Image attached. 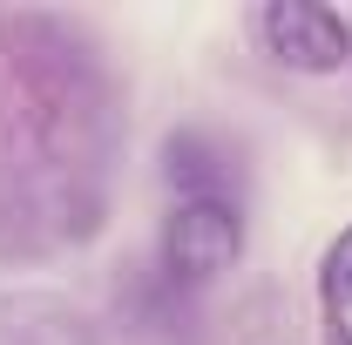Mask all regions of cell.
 I'll return each instance as SVG.
<instances>
[{
    "instance_id": "1",
    "label": "cell",
    "mask_w": 352,
    "mask_h": 345,
    "mask_svg": "<svg viewBox=\"0 0 352 345\" xmlns=\"http://www.w3.org/2000/svg\"><path fill=\"white\" fill-rule=\"evenodd\" d=\"M0 68L47 170L102 176L122 149V88L102 41L68 14H0Z\"/></svg>"
},
{
    "instance_id": "2",
    "label": "cell",
    "mask_w": 352,
    "mask_h": 345,
    "mask_svg": "<svg viewBox=\"0 0 352 345\" xmlns=\"http://www.w3.org/2000/svg\"><path fill=\"white\" fill-rule=\"evenodd\" d=\"M109 223L102 176L34 170L0 183V264H47L61 251H82Z\"/></svg>"
},
{
    "instance_id": "3",
    "label": "cell",
    "mask_w": 352,
    "mask_h": 345,
    "mask_svg": "<svg viewBox=\"0 0 352 345\" xmlns=\"http://www.w3.org/2000/svg\"><path fill=\"white\" fill-rule=\"evenodd\" d=\"M149 258H156V271H163L170 285H183V291L217 285L223 271H237V258H244V203H217V197L170 203Z\"/></svg>"
},
{
    "instance_id": "4",
    "label": "cell",
    "mask_w": 352,
    "mask_h": 345,
    "mask_svg": "<svg viewBox=\"0 0 352 345\" xmlns=\"http://www.w3.org/2000/svg\"><path fill=\"white\" fill-rule=\"evenodd\" d=\"M251 41L285 68V75H346L352 68V21L318 7V0H271L251 14Z\"/></svg>"
},
{
    "instance_id": "5",
    "label": "cell",
    "mask_w": 352,
    "mask_h": 345,
    "mask_svg": "<svg viewBox=\"0 0 352 345\" xmlns=\"http://www.w3.org/2000/svg\"><path fill=\"white\" fill-rule=\"evenodd\" d=\"M109 304H116V332L129 345H210V318H204L197 291L170 285L156 271V258L122 264Z\"/></svg>"
},
{
    "instance_id": "6",
    "label": "cell",
    "mask_w": 352,
    "mask_h": 345,
    "mask_svg": "<svg viewBox=\"0 0 352 345\" xmlns=\"http://www.w3.org/2000/svg\"><path fill=\"white\" fill-rule=\"evenodd\" d=\"M163 183H170V203H197V197H217V203H244V163H237V142L223 129L204 122H183L163 135Z\"/></svg>"
},
{
    "instance_id": "7",
    "label": "cell",
    "mask_w": 352,
    "mask_h": 345,
    "mask_svg": "<svg viewBox=\"0 0 352 345\" xmlns=\"http://www.w3.org/2000/svg\"><path fill=\"white\" fill-rule=\"evenodd\" d=\"M0 345H102V325L54 285H0Z\"/></svg>"
},
{
    "instance_id": "8",
    "label": "cell",
    "mask_w": 352,
    "mask_h": 345,
    "mask_svg": "<svg viewBox=\"0 0 352 345\" xmlns=\"http://www.w3.org/2000/svg\"><path fill=\"white\" fill-rule=\"evenodd\" d=\"M318 311H325V325L332 318H352V223L325 244V258H318Z\"/></svg>"
}]
</instances>
